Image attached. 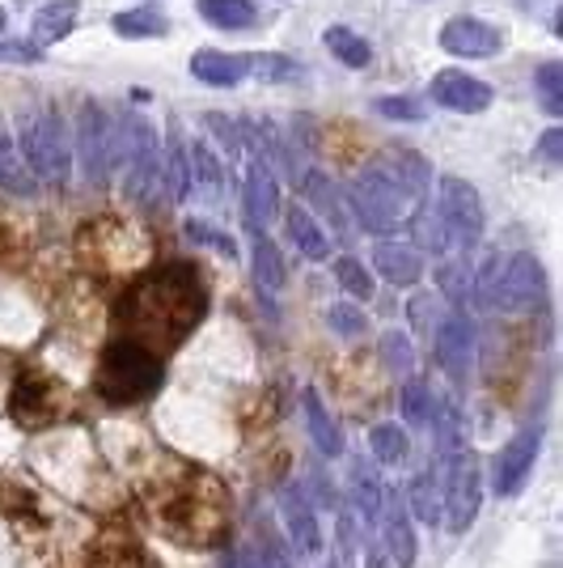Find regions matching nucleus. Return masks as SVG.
<instances>
[{"instance_id":"nucleus-1","label":"nucleus","mask_w":563,"mask_h":568,"mask_svg":"<svg viewBox=\"0 0 563 568\" xmlns=\"http://www.w3.org/2000/svg\"><path fill=\"white\" fill-rule=\"evenodd\" d=\"M208 310V293L191 263H165L136 281L119 302V323L127 339H141L144 348L162 353L183 344Z\"/></svg>"},{"instance_id":"nucleus-2","label":"nucleus","mask_w":563,"mask_h":568,"mask_svg":"<svg viewBox=\"0 0 563 568\" xmlns=\"http://www.w3.org/2000/svg\"><path fill=\"white\" fill-rule=\"evenodd\" d=\"M13 144H18V153H22L25 170H30L39 183H55V187L69 183L72 141L55 106H34V111H25Z\"/></svg>"},{"instance_id":"nucleus-3","label":"nucleus","mask_w":563,"mask_h":568,"mask_svg":"<svg viewBox=\"0 0 563 568\" xmlns=\"http://www.w3.org/2000/svg\"><path fill=\"white\" fill-rule=\"evenodd\" d=\"M162 386V356L144 348L141 339H115L106 344L98 365V395L106 403H141Z\"/></svg>"},{"instance_id":"nucleus-4","label":"nucleus","mask_w":563,"mask_h":568,"mask_svg":"<svg viewBox=\"0 0 563 568\" xmlns=\"http://www.w3.org/2000/svg\"><path fill=\"white\" fill-rule=\"evenodd\" d=\"M474 293L488 310H530L542 302L546 293V276H542V263L530 251H516L509 260H488L483 272L474 276Z\"/></svg>"},{"instance_id":"nucleus-5","label":"nucleus","mask_w":563,"mask_h":568,"mask_svg":"<svg viewBox=\"0 0 563 568\" xmlns=\"http://www.w3.org/2000/svg\"><path fill=\"white\" fill-rule=\"evenodd\" d=\"M348 200H352V216L360 221V230H369V234H395L411 221V209H416V200L399 187V179L381 162L356 174Z\"/></svg>"},{"instance_id":"nucleus-6","label":"nucleus","mask_w":563,"mask_h":568,"mask_svg":"<svg viewBox=\"0 0 563 568\" xmlns=\"http://www.w3.org/2000/svg\"><path fill=\"white\" fill-rule=\"evenodd\" d=\"M119 123V166L123 174V187L136 204H149L157 195L162 183V149H157V128L141 115V111H123L115 119Z\"/></svg>"},{"instance_id":"nucleus-7","label":"nucleus","mask_w":563,"mask_h":568,"mask_svg":"<svg viewBox=\"0 0 563 568\" xmlns=\"http://www.w3.org/2000/svg\"><path fill=\"white\" fill-rule=\"evenodd\" d=\"M437 216H441V225H446L449 246H458V255L474 251L479 237H483V225H488L479 191L470 187L467 179H458V174H446V179L437 183Z\"/></svg>"},{"instance_id":"nucleus-8","label":"nucleus","mask_w":563,"mask_h":568,"mask_svg":"<svg viewBox=\"0 0 563 568\" xmlns=\"http://www.w3.org/2000/svg\"><path fill=\"white\" fill-rule=\"evenodd\" d=\"M76 158L94 187L111 183V170L119 166V123L98 102H85L76 115Z\"/></svg>"},{"instance_id":"nucleus-9","label":"nucleus","mask_w":563,"mask_h":568,"mask_svg":"<svg viewBox=\"0 0 563 568\" xmlns=\"http://www.w3.org/2000/svg\"><path fill=\"white\" fill-rule=\"evenodd\" d=\"M539 446H542V428L539 425L521 428L516 437H509V442H504V450L495 454V467H492L495 497H513L516 488L530 479V471H534V458H539Z\"/></svg>"},{"instance_id":"nucleus-10","label":"nucleus","mask_w":563,"mask_h":568,"mask_svg":"<svg viewBox=\"0 0 563 568\" xmlns=\"http://www.w3.org/2000/svg\"><path fill=\"white\" fill-rule=\"evenodd\" d=\"M441 48L453 55V60H488L495 51L504 48V30L492 22H483V18H449L441 26Z\"/></svg>"},{"instance_id":"nucleus-11","label":"nucleus","mask_w":563,"mask_h":568,"mask_svg":"<svg viewBox=\"0 0 563 568\" xmlns=\"http://www.w3.org/2000/svg\"><path fill=\"white\" fill-rule=\"evenodd\" d=\"M432 102L453 111V115H483L495 102V90L462 69H446L432 77Z\"/></svg>"},{"instance_id":"nucleus-12","label":"nucleus","mask_w":563,"mask_h":568,"mask_svg":"<svg viewBox=\"0 0 563 568\" xmlns=\"http://www.w3.org/2000/svg\"><path fill=\"white\" fill-rule=\"evenodd\" d=\"M242 216L250 230H263L280 216V183H276V170L263 158H250L246 179H242Z\"/></svg>"},{"instance_id":"nucleus-13","label":"nucleus","mask_w":563,"mask_h":568,"mask_svg":"<svg viewBox=\"0 0 563 568\" xmlns=\"http://www.w3.org/2000/svg\"><path fill=\"white\" fill-rule=\"evenodd\" d=\"M437 361L453 382L470 378V361H474V327L470 318L458 310V314H446L437 323Z\"/></svg>"},{"instance_id":"nucleus-14","label":"nucleus","mask_w":563,"mask_h":568,"mask_svg":"<svg viewBox=\"0 0 563 568\" xmlns=\"http://www.w3.org/2000/svg\"><path fill=\"white\" fill-rule=\"evenodd\" d=\"M280 509H284V526H288V539H293V551L306 556V560L323 556V526H318V514H314V505H309L306 493L297 484L284 488Z\"/></svg>"},{"instance_id":"nucleus-15","label":"nucleus","mask_w":563,"mask_h":568,"mask_svg":"<svg viewBox=\"0 0 563 568\" xmlns=\"http://www.w3.org/2000/svg\"><path fill=\"white\" fill-rule=\"evenodd\" d=\"M381 521H386V547H390V565L416 568V556H420V547H416V530H411L407 500H402V493H395V488H386V497H381Z\"/></svg>"},{"instance_id":"nucleus-16","label":"nucleus","mask_w":563,"mask_h":568,"mask_svg":"<svg viewBox=\"0 0 563 568\" xmlns=\"http://www.w3.org/2000/svg\"><path fill=\"white\" fill-rule=\"evenodd\" d=\"M191 77L195 81H204V85H212V90H234V85H242L246 77H250V55H242V51H195L191 55Z\"/></svg>"},{"instance_id":"nucleus-17","label":"nucleus","mask_w":563,"mask_h":568,"mask_svg":"<svg viewBox=\"0 0 563 568\" xmlns=\"http://www.w3.org/2000/svg\"><path fill=\"white\" fill-rule=\"evenodd\" d=\"M81 18V0H51L34 13V26H30V43L34 48H55L72 34V26Z\"/></svg>"},{"instance_id":"nucleus-18","label":"nucleus","mask_w":563,"mask_h":568,"mask_svg":"<svg viewBox=\"0 0 563 568\" xmlns=\"http://www.w3.org/2000/svg\"><path fill=\"white\" fill-rule=\"evenodd\" d=\"M306 200L318 209V213L330 221V234L339 237V242H348V234H352V221H348V209H344V200H339V191H335V183H330L323 170H309L306 174Z\"/></svg>"},{"instance_id":"nucleus-19","label":"nucleus","mask_w":563,"mask_h":568,"mask_svg":"<svg viewBox=\"0 0 563 568\" xmlns=\"http://www.w3.org/2000/svg\"><path fill=\"white\" fill-rule=\"evenodd\" d=\"M162 183H165V195H170L174 204H183L191 195V153H187V144H183V136H178V123H170V136H165Z\"/></svg>"},{"instance_id":"nucleus-20","label":"nucleus","mask_w":563,"mask_h":568,"mask_svg":"<svg viewBox=\"0 0 563 568\" xmlns=\"http://www.w3.org/2000/svg\"><path fill=\"white\" fill-rule=\"evenodd\" d=\"M187 153H191V191H199L204 204L216 209L225 200V166H221V158L204 141H191Z\"/></svg>"},{"instance_id":"nucleus-21","label":"nucleus","mask_w":563,"mask_h":568,"mask_svg":"<svg viewBox=\"0 0 563 568\" xmlns=\"http://www.w3.org/2000/svg\"><path fill=\"white\" fill-rule=\"evenodd\" d=\"M373 267L390 284L407 288V284L420 281L423 260H420V251H416V246H407V242H381V246L373 251Z\"/></svg>"},{"instance_id":"nucleus-22","label":"nucleus","mask_w":563,"mask_h":568,"mask_svg":"<svg viewBox=\"0 0 563 568\" xmlns=\"http://www.w3.org/2000/svg\"><path fill=\"white\" fill-rule=\"evenodd\" d=\"M255 242H250V272H255V284L263 297H276L284 288V255L280 246L272 242V237L263 234V230H250Z\"/></svg>"},{"instance_id":"nucleus-23","label":"nucleus","mask_w":563,"mask_h":568,"mask_svg":"<svg viewBox=\"0 0 563 568\" xmlns=\"http://www.w3.org/2000/svg\"><path fill=\"white\" fill-rule=\"evenodd\" d=\"M301 403H306V425H309V437H314L318 454H327V458H339V454H344V433H339L335 416L327 412V403L318 399V390H314V386H306Z\"/></svg>"},{"instance_id":"nucleus-24","label":"nucleus","mask_w":563,"mask_h":568,"mask_svg":"<svg viewBox=\"0 0 563 568\" xmlns=\"http://www.w3.org/2000/svg\"><path fill=\"white\" fill-rule=\"evenodd\" d=\"M381 497H386V488H381V479H377L373 463H369V458H356L352 463V500H356V509H360L365 530H377V521H381Z\"/></svg>"},{"instance_id":"nucleus-25","label":"nucleus","mask_w":563,"mask_h":568,"mask_svg":"<svg viewBox=\"0 0 563 568\" xmlns=\"http://www.w3.org/2000/svg\"><path fill=\"white\" fill-rule=\"evenodd\" d=\"M284 230H288V237H293V246L306 255V260L323 263L330 255V237L327 230L314 221V216L306 213V209H288L284 213Z\"/></svg>"},{"instance_id":"nucleus-26","label":"nucleus","mask_w":563,"mask_h":568,"mask_svg":"<svg viewBox=\"0 0 563 568\" xmlns=\"http://www.w3.org/2000/svg\"><path fill=\"white\" fill-rule=\"evenodd\" d=\"M381 166L399 179V187L407 191L416 204H423V195H428V162H423L420 153H411V149H390V153L381 158Z\"/></svg>"},{"instance_id":"nucleus-27","label":"nucleus","mask_w":563,"mask_h":568,"mask_svg":"<svg viewBox=\"0 0 563 568\" xmlns=\"http://www.w3.org/2000/svg\"><path fill=\"white\" fill-rule=\"evenodd\" d=\"M195 9L216 30H250L258 22V9L250 0H195Z\"/></svg>"},{"instance_id":"nucleus-28","label":"nucleus","mask_w":563,"mask_h":568,"mask_svg":"<svg viewBox=\"0 0 563 568\" xmlns=\"http://www.w3.org/2000/svg\"><path fill=\"white\" fill-rule=\"evenodd\" d=\"M119 39H162L170 34V18H165L162 9H153V4H141V9H123L111 18Z\"/></svg>"},{"instance_id":"nucleus-29","label":"nucleus","mask_w":563,"mask_h":568,"mask_svg":"<svg viewBox=\"0 0 563 568\" xmlns=\"http://www.w3.org/2000/svg\"><path fill=\"white\" fill-rule=\"evenodd\" d=\"M411 509H416V518L428 521V526H437V521L446 518V500H441V475L432 471V467H423V471L411 475Z\"/></svg>"},{"instance_id":"nucleus-30","label":"nucleus","mask_w":563,"mask_h":568,"mask_svg":"<svg viewBox=\"0 0 563 568\" xmlns=\"http://www.w3.org/2000/svg\"><path fill=\"white\" fill-rule=\"evenodd\" d=\"M0 187L9 191V195H34V174L25 170L22 153H18V144L13 136L4 132V123H0Z\"/></svg>"},{"instance_id":"nucleus-31","label":"nucleus","mask_w":563,"mask_h":568,"mask_svg":"<svg viewBox=\"0 0 563 568\" xmlns=\"http://www.w3.org/2000/svg\"><path fill=\"white\" fill-rule=\"evenodd\" d=\"M323 43H327V51L339 60V64H348V69H365L369 60H373V48L356 34V30H348V26H327L323 30Z\"/></svg>"},{"instance_id":"nucleus-32","label":"nucleus","mask_w":563,"mask_h":568,"mask_svg":"<svg viewBox=\"0 0 563 568\" xmlns=\"http://www.w3.org/2000/svg\"><path fill=\"white\" fill-rule=\"evenodd\" d=\"M250 77L272 81V85H284V81H297V77H301V64H297L293 55H280V51H255V55H250Z\"/></svg>"},{"instance_id":"nucleus-33","label":"nucleus","mask_w":563,"mask_h":568,"mask_svg":"<svg viewBox=\"0 0 563 568\" xmlns=\"http://www.w3.org/2000/svg\"><path fill=\"white\" fill-rule=\"evenodd\" d=\"M432 412H437V399L428 390V382H407L402 386V420L411 428H432Z\"/></svg>"},{"instance_id":"nucleus-34","label":"nucleus","mask_w":563,"mask_h":568,"mask_svg":"<svg viewBox=\"0 0 563 568\" xmlns=\"http://www.w3.org/2000/svg\"><path fill=\"white\" fill-rule=\"evenodd\" d=\"M369 450H373L377 463H386V467H399L402 458L411 454V442H407V433L399 425H377L369 433Z\"/></svg>"},{"instance_id":"nucleus-35","label":"nucleus","mask_w":563,"mask_h":568,"mask_svg":"<svg viewBox=\"0 0 563 568\" xmlns=\"http://www.w3.org/2000/svg\"><path fill=\"white\" fill-rule=\"evenodd\" d=\"M335 281L344 284V293L348 297H356V302H369L373 297V272L365 267L360 260H352V255H344V260L335 263Z\"/></svg>"},{"instance_id":"nucleus-36","label":"nucleus","mask_w":563,"mask_h":568,"mask_svg":"<svg viewBox=\"0 0 563 568\" xmlns=\"http://www.w3.org/2000/svg\"><path fill=\"white\" fill-rule=\"evenodd\" d=\"M534 85H539V98L546 106V115H563V69L551 60L534 72Z\"/></svg>"},{"instance_id":"nucleus-37","label":"nucleus","mask_w":563,"mask_h":568,"mask_svg":"<svg viewBox=\"0 0 563 568\" xmlns=\"http://www.w3.org/2000/svg\"><path fill=\"white\" fill-rule=\"evenodd\" d=\"M437 281H441V288H446L449 302H458V306H462V297L470 293L467 255H462V260H441V272H437Z\"/></svg>"},{"instance_id":"nucleus-38","label":"nucleus","mask_w":563,"mask_h":568,"mask_svg":"<svg viewBox=\"0 0 563 568\" xmlns=\"http://www.w3.org/2000/svg\"><path fill=\"white\" fill-rule=\"evenodd\" d=\"M187 237L191 242H199V246H212V251H221L225 260H234L237 255V242L225 230H212L208 221H187Z\"/></svg>"},{"instance_id":"nucleus-39","label":"nucleus","mask_w":563,"mask_h":568,"mask_svg":"<svg viewBox=\"0 0 563 568\" xmlns=\"http://www.w3.org/2000/svg\"><path fill=\"white\" fill-rule=\"evenodd\" d=\"M373 111L386 119H402V123H420L423 102H416V98H407V94H390V98H377Z\"/></svg>"},{"instance_id":"nucleus-40","label":"nucleus","mask_w":563,"mask_h":568,"mask_svg":"<svg viewBox=\"0 0 563 568\" xmlns=\"http://www.w3.org/2000/svg\"><path fill=\"white\" fill-rule=\"evenodd\" d=\"M381 356H386V365H390L395 374H407V369H411V361H416V356H411V339H407L402 332L381 335Z\"/></svg>"},{"instance_id":"nucleus-41","label":"nucleus","mask_w":563,"mask_h":568,"mask_svg":"<svg viewBox=\"0 0 563 568\" xmlns=\"http://www.w3.org/2000/svg\"><path fill=\"white\" fill-rule=\"evenodd\" d=\"M204 128L225 144V153H237V149H242V123H237V119H225V115H216V111H208V115H204Z\"/></svg>"},{"instance_id":"nucleus-42","label":"nucleus","mask_w":563,"mask_h":568,"mask_svg":"<svg viewBox=\"0 0 563 568\" xmlns=\"http://www.w3.org/2000/svg\"><path fill=\"white\" fill-rule=\"evenodd\" d=\"M327 323H330V327H335L339 335H360L365 327H369V318L360 314V306H344V302L327 310Z\"/></svg>"},{"instance_id":"nucleus-43","label":"nucleus","mask_w":563,"mask_h":568,"mask_svg":"<svg viewBox=\"0 0 563 568\" xmlns=\"http://www.w3.org/2000/svg\"><path fill=\"white\" fill-rule=\"evenodd\" d=\"M43 60V48H34V43H9V39H0V64H39Z\"/></svg>"},{"instance_id":"nucleus-44","label":"nucleus","mask_w":563,"mask_h":568,"mask_svg":"<svg viewBox=\"0 0 563 568\" xmlns=\"http://www.w3.org/2000/svg\"><path fill=\"white\" fill-rule=\"evenodd\" d=\"M258 565L263 568H293V560H288V551H284L276 539H267V544H263V556H258Z\"/></svg>"},{"instance_id":"nucleus-45","label":"nucleus","mask_w":563,"mask_h":568,"mask_svg":"<svg viewBox=\"0 0 563 568\" xmlns=\"http://www.w3.org/2000/svg\"><path fill=\"white\" fill-rule=\"evenodd\" d=\"M542 158H546V162H563V132L560 128H551V132H546V136H542Z\"/></svg>"},{"instance_id":"nucleus-46","label":"nucleus","mask_w":563,"mask_h":568,"mask_svg":"<svg viewBox=\"0 0 563 568\" xmlns=\"http://www.w3.org/2000/svg\"><path fill=\"white\" fill-rule=\"evenodd\" d=\"M411 314H416V327H428L432 314H437V297H416V302H411Z\"/></svg>"},{"instance_id":"nucleus-47","label":"nucleus","mask_w":563,"mask_h":568,"mask_svg":"<svg viewBox=\"0 0 563 568\" xmlns=\"http://www.w3.org/2000/svg\"><path fill=\"white\" fill-rule=\"evenodd\" d=\"M365 565H369V568H390V556H386V547L377 544V539H369V551H365Z\"/></svg>"},{"instance_id":"nucleus-48","label":"nucleus","mask_w":563,"mask_h":568,"mask_svg":"<svg viewBox=\"0 0 563 568\" xmlns=\"http://www.w3.org/2000/svg\"><path fill=\"white\" fill-rule=\"evenodd\" d=\"M225 568H255V560H250L246 551H229V560H225Z\"/></svg>"},{"instance_id":"nucleus-49","label":"nucleus","mask_w":563,"mask_h":568,"mask_svg":"<svg viewBox=\"0 0 563 568\" xmlns=\"http://www.w3.org/2000/svg\"><path fill=\"white\" fill-rule=\"evenodd\" d=\"M4 22H9V13H4V9H0V30H4Z\"/></svg>"},{"instance_id":"nucleus-50","label":"nucleus","mask_w":563,"mask_h":568,"mask_svg":"<svg viewBox=\"0 0 563 568\" xmlns=\"http://www.w3.org/2000/svg\"><path fill=\"white\" fill-rule=\"evenodd\" d=\"M327 568H335V565H327Z\"/></svg>"}]
</instances>
